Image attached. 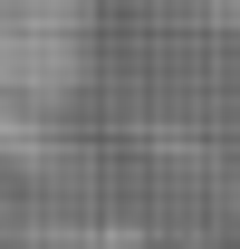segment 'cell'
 Instances as JSON below:
<instances>
[{
    "mask_svg": "<svg viewBox=\"0 0 240 249\" xmlns=\"http://www.w3.org/2000/svg\"><path fill=\"white\" fill-rule=\"evenodd\" d=\"M20 249H135L125 230H39V240H20Z\"/></svg>",
    "mask_w": 240,
    "mask_h": 249,
    "instance_id": "cell-2",
    "label": "cell"
},
{
    "mask_svg": "<svg viewBox=\"0 0 240 249\" xmlns=\"http://www.w3.org/2000/svg\"><path fill=\"white\" fill-rule=\"evenodd\" d=\"M96 67V0H0V115H67Z\"/></svg>",
    "mask_w": 240,
    "mask_h": 249,
    "instance_id": "cell-1",
    "label": "cell"
}]
</instances>
